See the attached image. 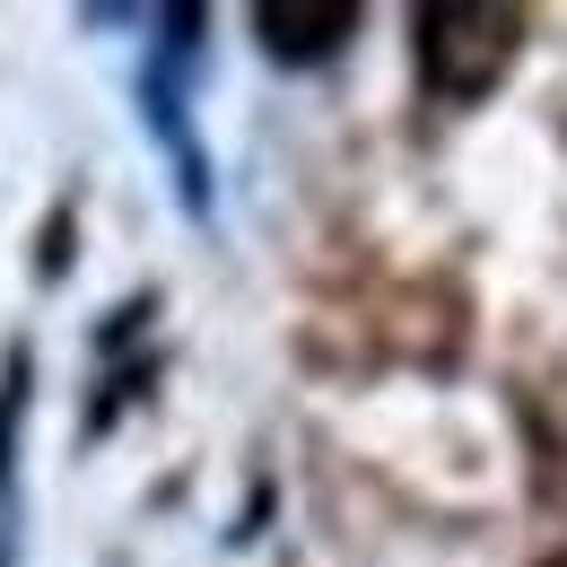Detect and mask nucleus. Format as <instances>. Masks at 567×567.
<instances>
[{"mask_svg":"<svg viewBox=\"0 0 567 567\" xmlns=\"http://www.w3.org/2000/svg\"><path fill=\"white\" fill-rule=\"evenodd\" d=\"M515 9H420V71L436 96H454V105H472V96H489L506 62H515Z\"/></svg>","mask_w":567,"mask_h":567,"instance_id":"f257e3e1","label":"nucleus"},{"mask_svg":"<svg viewBox=\"0 0 567 567\" xmlns=\"http://www.w3.org/2000/svg\"><path fill=\"white\" fill-rule=\"evenodd\" d=\"M254 27H262V44H271L280 62H315V53H332L358 27V9H288V0H262Z\"/></svg>","mask_w":567,"mask_h":567,"instance_id":"f03ea898","label":"nucleus"},{"mask_svg":"<svg viewBox=\"0 0 567 567\" xmlns=\"http://www.w3.org/2000/svg\"><path fill=\"white\" fill-rule=\"evenodd\" d=\"M18 420H27V350H9V367H0V489H9V436H18Z\"/></svg>","mask_w":567,"mask_h":567,"instance_id":"7ed1b4c3","label":"nucleus"},{"mask_svg":"<svg viewBox=\"0 0 567 567\" xmlns=\"http://www.w3.org/2000/svg\"><path fill=\"white\" fill-rule=\"evenodd\" d=\"M550 567H567V559H550Z\"/></svg>","mask_w":567,"mask_h":567,"instance_id":"20e7f679","label":"nucleus"}]
</instances>
